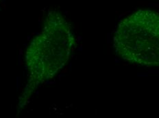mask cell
Instances as JSON below:
<instances>
[{"label": "cell", "mask_w": 159, "mask_h": 118, "mask_svg": "<svg viewBox=\"0 0 159 118\" xmlns=\"http://www.w3.org/2000/svg\"><path fill=\"white\" fill-rule=\"evenodd\" d=\"M65 30L56 19H48L43 31L30 45L26 62L32 80L36 83L52 76L64 64Z\"/></svg>", "instance_id": "cell-1"}]
</instances>
